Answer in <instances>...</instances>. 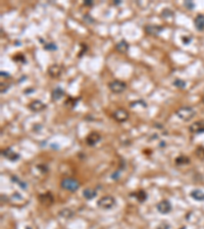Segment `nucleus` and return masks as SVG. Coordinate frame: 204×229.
Here are the masks:
<instances>
[{
  "instance_id": "obj_3",
  "label": "nucleus",
  "mask_w": 204,
  "mask_h": 229,
  "mask_svg": "<svg viewBox=\"0 0 204 229\" xmlns=\"http://www.w3.org/2000/svg\"><path fill=\"white\" fill-rule=\"evenodd\" d=\"M115 199L111 197V196H104V197H102L97 201V206L101 208V209L109 210L115 206Z\"/></svg>"
},
{
  "instance_id": "obj_15",
  "label": "nucleus",
  "mask_w": 204,
  "mask_h": 229,
  "mask_svg": "<svg viewBox=\"0 0 204 229\" xmlns=\"http://www.w3.org/2000/svg\"><path fill=\"white\" fill-rule=\"evenodd\" d=\"M129 48H130V46H129V44L126 40L119 41L115 46V49L121 53H127L129 51Z\"/></svg>"
},
{
  "instance_id": "obj_23",
  "label": "nucleus",
  "mask_w": 204,
  "mask_h": 229,
  "mask_svg": "<svg viewBox=\"0 0 204 229\" xmlns=\"http://www.w3.org/2000/svg\"><path fill=\"white\" fill-rule=\"evenodd\" d=\"M173 86L177 88H180V89H184V88H186V82L183 81V79H177L173 81Z\"/></svg>"
},
{
  "instance_id": "obj_34",
  "label": "nucleus",
  "mask_w": 204,
  "mask_h": 229,
  "mask_svg": "<svg viewBox=\"0 0 204 229\" xmlns=\"http://www.w3.org/2000/svg\"><path fill=\"white\" fill-rule=\"evenodd\" d=\"M203 102H204V98H203Z\"/></svg>"
},
{
  "instance_id": "obj_32",
  "label": "nucleus",
  "mask_w": 204,
  "mask_h": 229,
  "mask_svg": "<svg viewBox=\"0 0 204 229\" xmlns=\"http://www.w3.org/2000/svg\"><path fill=\"white\" fill-rule=\"evenodd\" d=\"M122 3V2L121 1H118V0H115V4H121Z\"/></svg>"
},
{
  "instance_id": "obj_9",
  "label": "nucleus",
  "mask_w": 204,
  "mask_h": 229,
  "mask_svg": "<svg viewBox=\"0 0 204 229\" xmlns=\"http://www.w3.org/2000/svg\"><path fill=\"white\" fill-rule=\"evenodd\" d=\"M1 154H2V156L8 159L9 161H16V160L20 159L19 154L13 151V149H10V148H6V149H4V150H2Z\"/></svg>"
},
{
  "instance_id": "obj_2",
  "label": "nucleus",
  "mask_w": 204,
  "mask_h": 229,
  "mask_svg": "<svg viewBox=\"0 0 204 229\" xmlns=\"http://www.w3.org/2000/svg\"><path fill=\"white\" fill-rule=\"evenodd\" d=\"M60 186L64 188V190H67V192H75L79 189L80 187V182L75 178H64L60 182Z\"/></svg>"
},
{
  "instance_id": "obj_1",
  "label": "nucleus",
  "mask_w": 204,
  "mask_h": 229,
  "mask_svg": "<svg viewBox=\"0 0 204 229\" xmlns=\"http://www.w3.org/2000/svg\"><path fill=\"white\" fill-rule=\"evenodd\" d=\"M176 115L181 120L189 121L196 115V111H195V109L192 108V107L184 106V107H181V108H179L178 110H177Z\"/></svg>"
},
{
  "instance_id": "obj_19",
  "label": "nucleus",
  "mask_w": 204,
  "mask_h": 229,
  "mask_svg": "<svg viewBox=\"0 0 204 229\" xmlns=\"http://www.w3.org/2000/svg\"><path fill=\"white\" fill-rule=\"evenodd\" d=\"M175 163L177 165H187V164H189L190 163V159L188 158L187 156H185V155H181V156H179L178 158H177L176 160H175Z\"/></svg>"
},
{
  "instance_id": "obj_7",
  "label": "nucleus",
  "mask_w": 204,
  "mask_h": 229,
  "mask_svg": "<svg viewBox=\"0 0 204 229\" xmlns=\"http://www.w3.org/2000/svg\"><path fill=\"white\" fill-rule=\"evenodd\" d=\"M144 31L147 35L150 36H158L163 31V26H156V25H148L144 28Z\"/></svg>"
},
{
  "instance_id": "obj_33",
  "label": "nucleus",
  "mask_w": 204,
  "mask_h": 229,
  "mask_svg": "<svg viewBox=\"0 0 204 229\" xmlns=\"http://www.w3.org/2000/svg\"><path fill=\"white\" fill-rule=\"evenodd\" d=\"M181 229H186V227H183V228H181Z\"/></svg>"
},
{
  "instance_id": "obj_11",
  "label": "nucleus",
  "mask_w": 204,
  "mask_h": 229,
  "mask_svg": "<svg viewBox=\"0 0 204 229\" xmlns=\"http://www.w3.org/2000/svg\"><path fill=\"white\" fill-rule=\"evenodd\" d=\"M189 130L192 133H202L204 132V121H196L189 126Z\"/></svg>"
},
{
  "instance_id": "obj_21",
  "label": "nucleus",
  "mask_w": 204,
  "mask_h": 229,
  "mask_svg": "<svg viewBox=\"0 0 204 229\" xmlns=\"http://www.w3.org/2000/svg\"><path fill=\"white\" fill-rule=\"evenodd\" d=\"M135 198L137 199L138 201L140 202V203H143V202H145L147 200V194L145 190H139V192H137L136 194H135Z\"/></svg>"
},
{
  "instance_id": "obj_13",
  "label": "nucleus",
  "mask_w": 204,
  "mask_h": 229,
  "mask_svg": "<svg viewBox=\"0 0 204 229\" xmlns=\"http://www.w3.org/2000/svg\"><path fill=\"white\" fill-rule=\"evenodd\" d=\"M39 201H40L41 204L46 205V206H50L54 202V198H53V196L50 192H46V194H42L39 196Z\"/></svg>"
},
{
  "instance_id": "obj_17",
  "label": "nucleus",
  "mask_w": 204,
  "mask_h": 229,
  "mask_svg": "<svg viewBox=\"0 0 204 229\" xmlns=\"http://www.w3.org/2000/svg\"><path fill=\"white\" fill-rule=\"evenodd\" d=\"M64 96V91L59 87L55 88L54 90L52 91V94H51L52 100H54V101H58L59 99H61Z\"/></svg>"
},
{
  "instance_id": "obj_16",
  "label": "nucleus",
  "mask_w": 204,
  "mask_h": 229,
  "mask_svg": "<svg viewBox=\"0 0 204 229\" xmlns=\"http://www.w3.org/2000/svg\"><path fill=\"white\" fill-rule=\"evenodd\" d=\"M190 196L192 199H194L195 201L199 202H204V192L200 189H194L190 192Z\"/></svg>"
},
{
  "instance_id": "obj_4",
  "label": "nucleus",
  "mask_w": 204,
  "mask_h": 229,
  "mask_svg": "<svg viewBox=\"0 0 204 229\" xmlns=\"http://www.w3.org/2000/svg\"><path fill=\"white\" fill-rule=\"evenodd\" d=\"M108 87L112 93L121 94L126 90V89H127V85H126V83L122 82V81H113L108 85Z\"/></svg>"
},
{
  "instance_id": "obj_29",
  "label": "nucleus",
  "mask_w": 204,
  "mask_h": 229,
  "mask_svg": "<svg viewBox=\"0 0 204 229\" xmlns=\"http://www.w3.org/2000/svg\"><path fill=\"white\" fill-rule=\"evenodd\" d=\"M84 5H86V6H91V5H93V1H91V0H86V1L84 2Z\"/></svg>"
},
{
  "instance_id": "obj_28",
  "label": "nucleus",
  "mask_w": 204,
  "mask_h": 229,
  "mask_svg": "<svg viewBox=\"0 0 204 229\" xmlns=\"http://www.w3.org/2000/svg\"><path fill=\"white\" fill-rule=\"evenodd\" d=\"M184 6L187 7L189 10H192L195 7V4L192 1H189V0H188V1H185L184 2Z\"/></svg>"
},
{
  "instance_id": "obj_10",
  "label": "nucleus",
  "mask_w": 204,
  "mask_h": 229,
  "mask_svg": "<svg viewBox=\"0 0 204 229\" xmlns=\"http://www.w3.org/2000/svg\"><path fill=\"white\" fill-rule=\"evenodd\" d=\"M29 109L34 112H40L46 108V104H44L40 100H34L29 104Z\"/></svg>"
},
{
  "instance_id": "obj_27",
  "label": "nucleus",
  "mask_w": 204,
  "mask_h": 229,
  "mask_svg": "<svg viewBox=\"0 0 204 229\" xmlns=\"http://www.w3.org/2000/svg\"><path fill=\"white\" fill-rule=\"evenodd\" d=\"M169 228H170V225L167 222H161L156 227V229H169Z\"/></svg>"
},
{
  "instance_id": "obj_30",
  "label": "nucleus",
  "mask_w": 204,
  "mask_h": 229,
  "mask_svg": "<svg viewBox=\"0 0 204 229\" xmlns=\"http://www.w3.org/2000/svg\"><path fill=\"white\" fill-rule=\"evenodd\" d=\"M182 40H183V43H184V44H189V43H190V39H187L186 37H183Z\"/></svg>"
},
{
  "instance_id": "obj_6",
  "label": "nucleus",
  "mask_w": 204,
  "mask_h": 229,
  "mask_svg": "<svg viewBox=\"0 0 204 229\" xmlns=\"http://www.w3.org/2000/svg\"><path fill=\"white\" fill-rule=\"evenodd\" d=\"M156 209L160 214H169L172 211V204L169 203V201L167 200H162L156 205Z\"/></svg>"
},
{
  "instance_id": "obj_22",
  "label": "nucleus",
  "mask_w": 204,
  "mask_h": 229,
  "mask_svg": "<svg viewBox=\"0 0 204 229\" xmlns=\"http://www.w3.org/2000/svg\"><path fill=\"white\" fill-rule=\"evenodd\" d=\"M44 49L47 50V51H56V50H57V45L53 42L46 43L44 45Z\"/></svg>"
},
{
  "instance_id": "obj_26",
  "label": "nucleus",
  "mask_w": 204,
  "mask_h": 229,
  "mask_svg": "<svg viewBox=\"0 0 204 229\" xmlns=\"http://www.w3.org/2000/svg\"><path fill=\"white\" fill-rule=\"evenodd\" d=\"M161 16L163 17V19H167V17H173V12L169 8H166L162 12H161Z\"/></svg>"
},
{
  "instance_id": "obj_14",
  "label": "nucleus",
  "mask_w": 204,
  "mask_h": 229,
  "mask_svg": "<svg viewBox=\"0 0 204 229\" xmlns=\"http://www.w3.org/2000/svg\"><path fill=\"white\" fill-rule=\"evenodd\" d=\"M194 25L198 31H204V14H198L194 19Z\"/></svg>"
},
{
  "instance_id": "obj_5",
  "label": "nucleus",
  "mask_w": 204,
  "mask_h": 229,
  "mask_svg": "<svg viewBox=\"0 0 204 229\" xmlns=\"http://www.w3.org/2000/svg\"><path fill=\"white\" fill-rule=\"evenodd\" d=\"M48 74L53 79H57L61 76L62 72H64V67L62 65L59 64H52L48 67Z\"/></svg>"
},
{
  "instance_id": "obj_24",
  "label": "nucleus",
  "mask_w": 204,
  "mask_h": 229,
  "mask_svg": "<svg viewBox=\"0 0 204 229\" xmlns=\"http://www.w3.org/2000/svg\"><path fill=\"white\" fill-rule=\"evenodd\" d=\"M195 154L197 155V157L201 160H204V147H198L195 151Z\"/></svg>"
},
{
  "instance_id": "obj_12",
  "label": "nucleus",
  "mask_w": 204,
  "mask_h": 229,
  "mask_svg": "<svg viewBox=\"0 0 204 229\" xmlns=\"http://www.w3.org/2000/svg\"><path fill=\"white\" fill-rule=\"evenodd\" d=\"M101 139V136L98 132H93L86 138V143L88 146H95Z\"/></svg>"
},
{
  "instance_id": "obj_25",
  "label": "nucleus",
  "mask_w": 204,
  "mask_h": 229,
  "mask_svg": "<svg viewBox=\"0 0 204 229\" xmlns=\"http://www.w3.org/2000/svg\"><path fill=\"white\" fill-rule=\"evenodd\" d=\"M11 180H13V182H16L20 186H22L23 189H27V183L24 182V181H22V180L20 181V179L16 176H13V177H11Z\"/></svg>"
},
{
  "instance_id": "obj_8",
  "label": "nucleus",
  "mask_w": 204,
  "mask_h": 229,
  "mask_svg": "<svg viewBox=\"0 0 204 229\" xmlns=\"http://www.w3.org/2000/svg\"><path fill=\"white\" fill-rule=\"evenodd\" d=\"M112 116L118 122H125L129 118V112L126 111L125 109H118L113 112Z\"/></svg>"
},
{
  "instance_id": "obj_18",
  "label": "nucleus",
  "mask_w": 204,
  "mask_h": 229,
  "mask_svg": "<svg viewBox=\"0 0 204 229\" xmlns=\"http://www.w3.org/2000/svg\"><path fill=\"white\" fill-rule=\"evenodd\" d=\"M96 195H97V192L93 188H86L83 190V197L87 200H92L96 197Z\"/></svg>"
},
{
  "instance_id": "obj_31",
  "label": "nucleus",
  "mask_w": 204,
  "mask_h": 229,
  "mask_svg": "<svg viewBox=\"0 0 204 229\" xmlns=\"http://www.w3.org/2000/svg\"><path fill=\"white\" fill-rule=\"evenodd\" d=\"M1 76H5V78H9V73L8 72H4V71H1Z\"/></svg>"
},
{
  "instance_id": "obj_20",
  "label": "nucleus",
  "mask_w": 204,
  "mask_h": 229,
  "mask_svg": "<svg viewBox=\"0 0 204 229\" xmlns=\"http://www.w3.org/2000/svg\"><path fill=\"white\" fill-rule=\"evenodd\" d=\"M74 215H75L74 211L71 210V209H67H67H62L60 212H59V216L64 217V218H65V219H70Z\"/></svg>"
}]
</instances>
